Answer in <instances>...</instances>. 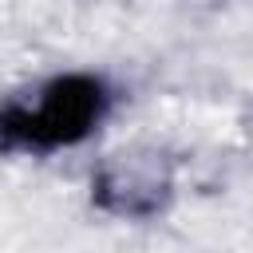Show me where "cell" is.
<instances>
[{"instance_id":"obj_1","label":"cell","mask_w":253,"mask_h":253,"mask_svg":"<svg viewBox=\"0 0 253 253\" xmlns=\"http://www.w3.org/2000/svg\"><path fill=\"white\" fill-rule=\"evenodd\" d=\"M95 91L91 87H83L79 95H75V87L67 83V87H55V95L43 103V111L36 115V123H32V134H51V138H63V134H79L83 126H87V119H91V111H95Z\"/></svg>"}]
</instances>
